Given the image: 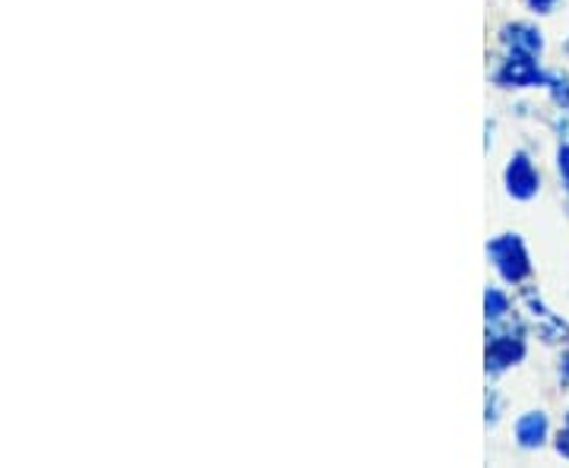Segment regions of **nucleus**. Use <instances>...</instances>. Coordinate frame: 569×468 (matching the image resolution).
<instances>
[{"instance_id": "nucleus-1", "label": "nucleus", "mask_w": 569, "mask_h": 468, "mask_svg": "<svg viewBox=\"0 0 569 468\" xmlns=\"http://www.w3.org/2000/svg\"><path fill=\"white\" fill-rule=\"evenodd\" d=\"M509 183H512V190L519 193V197H529L535 193V171H531V165L526 159H519L516 168H509Z\"/></svg>"}, {"instance_id": "nucleus-2", "label": "nucleus", "mask_w": 569, "mask_h": 468, "mask_svg": "<svg viewBox=\"0 0 569 468\" xmlns=\"http://www.w3.org/2000/svg\"><path fill=\"white\" fill-rule=\"evenodd\" d=\"M541 437H545V418L541 415H531L529 421L522 425V440L526 444H541Z\"/></svg>"}, {"instance_id": "nucleus-3", "label": "nucleus", "mask_w": 569, "mask_h": 468, "mask_svg": "<svg viewBox=\"0 0 569 468\" xmlns=\"http://www.w3.org/2000/svg\"><path fill=\"white\" fill-rule=\"evenodd\" d=\"M560 171H563V178L569 183V146L567 149H560Z\"/></svg>"}, {"instance_id": "nucleus-4", "label": "nucleus", "mask_w": 569, "mask_h": 468, "mask_svg": "<svg viewBox=\"0 0 569 468\" xmlns=\"http://www.w3.org/2000/svg\"><path fill=\"white\" fill-rule=\"evenodd\" d=\"M560 452H563V456H569V428L560 434Z\"/></svg>"}, {"instance_id": "nucleus-5", "label": "nucleus", "mask_w": 569, "mask_h": 468, "mask_svg": "<svg viewBox=\"0 0 569 468\" xmlns=\"http://www.w3.org/2000/svg\"><path fill=\"white\" fill-rule=\"evenodd\" d=\"M550 3H553V0H535V7H541V10H545V7H550Z\"/></svg>"}]
</instances>
